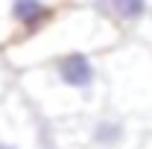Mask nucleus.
I'll return each mask as SVG.
<instances>
[{
    "instance_id": "39448f33",
    "label": "nucleus",
    "mask_w": 152,
    "mask_h": 149,
    "mask_svg": "<svg viewBox=\"0 0 152 149\" xmlns=\"http://www.w3.org/2000/svg\"><path fill=\"white\" fill-rule=\"evenodd\" d=\"M67 129V137L79 149H126L132 143V123L120 111H91L82 117L61 120Z\"/></svg>"
},
{
    "instance_id": "20e7f679",
    "label": "nucleus",
    "mask_w": 152,
    "mask_h": 149,
    "mask_svg": "<svg viewBox=\"0 0 152 149\" xmlns=\"http://www.w3.org/2000/svg\"><path fill=\"white\" fill-rule=\"evenodd\" d=\"M61 9L58 0H0V53L38 35Z\"/></svg>"
},
{
    "instance_id": "f03ea898",
    "label": "nucleus",
    "mask_w": 152,
    "mask_h": 149,
    "mask_svg": "<svg viewBox=\"0 0 152 149\" xmlns=\"http://www.w3.org/2000/svg\"><path fill=\"white\" fill-rule=\"evenodd\" d=\"M123 41H126V32L120 26H114L96 6H64L38 35L3 50V58L9 67H15L20 73V70L38 67L50 58L76 53V50L102 56Z\"/></svg>"
},
{
    "instance_id": "1a4fd4ad",
    "label": "nucleus",
    "mask_w": 152,
    "mask_h": 149,
    "mask_svg": "<svg viewBox=\"0 0 152 149\" xmlns=\"http://www.w3.org/2000/svg\"><path fill=\"white\" fill-rule=\"evenodd\" d=\"M64 6H96V0H58Z\"/></svg>"
},
{
    "instance_id": "423d86ee",
    "label": "nucleus",
    "mask_w": 152,
    "mask_h": 149,
    "mask_svg": "<svg viewBox=\"0 0 152 149\" xmlns=\"http://www.w3.org/2000/svg\"><path fill=\"white\" fill-rule=\"evenodd\" d=\"M96 9L126 35L137 32L152 12V0H96Z\"/></svg>"
},
{
    "instance_id": "6e6552de",
    "label": "nucleus",
    "mask_w": 152,
    "mask_h": 149,
    "mask_svg": "<svg viewBox=\"0 0 152 149\" xmlns=\"http://www.w3.org/2000/svg\"><path fill=\"white\" fill-rule=\"evenodd\" d=\"M0 149H23L18 143V140H12V137H3V134H0Z\"/></svg>"
},
{
    "instance_id": "0eeeda50",
    "label": "nucleus",
    "mask_w": 152,
    "mask_h": 149,
    "mask_svg": "<svg viewBox=\"0 0 152 149\" xmlns=\"http://www.w3.org/2000/svg\"><path fill=\"white\" fill-rule=\"evenodd\" d=\"M134 38H137V41H143V44H149V47H152V12H149V18L143 20V26H140V29L134 32Z\"/></svg>"
},
{
    "instance_id": "9d476101",
    "label": "nucleus",
    "mask_w": 152,
    "mask_h": 149,
    "mask_svg": "<svg viewBox=\"0 0 152 149\" xmlns=\"http://www.w3.org/2000/svg\"><path fill=\"white\" fill-rule=\"evenodd\" d=\"M0 61H6V58L0 56ZM0 85H3V67H0Z\"/></svg>"
},
{
    "instance_id": "7ed1b4c3",
    "label": "nucleus",
    "mask_w": 152,
    "mask_h": 149,
    "mask_svg": "<svg viewBox=\"0 0 152 149\" xmlns=\"http://www.w3.org/2000/svg\"><path fill=\"white\" fill-rule=\"evenodd\" d=\"M105 96L114 111H140L152 105V47L143 41H123L102 53Z\"/></svg>"
},
{
    "instance_id": "f257e3e1",
    "label": "nucleus",
    "mask_w": 152,
    "mask_h": 149,
    "mask_svg": "<svg viewBox=\"0 0 152 149\" xmlns=\"http://www.w3.org/2000/svg\"><path fill=\"white\" fill-rule=\"evenodd\" d=\"M18 79L23 93L53 120L82 117L108 105L99 53H64L38 67L20 70Z\"/></svg>"
}]
</instances>
